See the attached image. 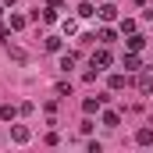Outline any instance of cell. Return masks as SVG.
<instances>
[{
	"label": "cell",
	"instance_id": "1",
	"mask_svg": "<svg viewBox=\"0 0 153 153\" xmlns=\"http://www.w3.org/2000/svg\"><path fill=\"white\" fill-rule=\"evenodd\" d=\"M111 64H114V57H111V50H107V46L93 50V68H96V71H107Z\"/></svg>",
	"mask_w": 153,
	"mask_h": 153
},
{
	"label": "cell",
	"instance_id": "2",
	"mask_svg": "<svg viewBox=\"0 0 153 153\" xmlns=\"http://www.w3.org/2000/svg\"><path fill=\"white\" fill-rule=\"evenodd\" d=\"M135 89H139V93H153V71L139 68V71H135Z\"/></svg>",
	"mask_w": 153,
	"mask_h": 153
},
{
	"label": "cell",
	"instance_id": "3",
	"mask_svg": "<svg viewBox=\"0 0 153 153\" xmlns=\"http://www.w3.org/2000/svg\"><path fill=\"white\" fill-rule=\"evenodd\" d=\"M96 14H100L103 22H114V18H117V7H114V4H111V0H103V4L96 7Z\"/></svg>",
	"mask_w": 153,
	"mask_h": 153
},
{
	"label": "cell",
	"instance_id": "4",
	"mask_svg": "<svg viewBox=\"0 0 153 153\" xmlns=\"http://www.w3.org/2000/svg\"><path fill=\"white\" fill-rule=\"evenodd\" d=\"M139 68H143L139 53H135V50H128V53H125V71H139Z\"/></svg>",
	"mask_w": 153,
	"mask_h": 153
},
{
	"label": "cell",
	"instance_id": "5",
	"mask_svg": "<svg viewBox=\"0 0 153 153\" xmlns=\"http://www.w3.org/2000/svg\"><path fill=\"white\" fill-rule=\"evenodd\" d=\"M11 139H14V143H29V139H32V132H29L25 125H14V128H11Z\"/></svg>",
	"mask_w": 153,
	"mask_h": 153
},
{
	"label": "cell",
	"instance_id": "6",
	"mask_svg": "<svg viewBox=\"0 0 153 153\" xmlns=\"http://www.w3.org/2000/svg\"><path fill=\"white\" fill-rule=\"evenodd\" d=\"M100 103H103L100 96H96V100H93V96H85V100H82V111H85V114H96V111H100Z\"/></svg>",
	"mask_w": 153,
	"mask_h": 153
},
{
	"label": "cell",
	"instance_id": "7",
	"mask_svg": "<svg viewBox=\"0 0 153 153\" xmlns=\"http://www.w3.org/2000/svg\"><path fill=\"white\" fill-rule=\"evenodd\" d=\"M135 143H139V146H150L153 143V128H139V132H135Z\"/></svg>",
	"mask_w": 153,
	"mask_h": 153
},
{
	"label": "cell",
	"instance_id": "8",
	"mask_svg": "<svg viewBox=\"0 0 153 153\" xmlns=\"http://www.w3.org/2000/svg\"><path fill=\"white\" fill-rule=\"evenodd\" d=\"M143 46H146V36H139V32H132V36H128V50H135V53H139Z\"/></svg>",
	"mask_w": 153,
	"mask_h": 153
},
{
	"label": "cell",
	"instance_id": "9",
	"mask_svg": "<svg viewBox=\"0 0 153 153\" xmlns=\"http://www.w3.org/2000/svg\"><path fill=\"white\" fill-rule=\"evenodd\" d=\"M96 39H100L103 46H111V43L117 39V32H114V29H100V32H96Z\"/></svg>",
	"mask_w": 153,
	"mask_h": 153
},
{
	"label": "cell",
	"instance_id": "10",
	"mask_svg": "<svg viewBox=\"0 0 153 153\" xmlns=\"http://www.w3.org/2000/svg\"><path fill=\"white\" fill-rule=\"evenodd\" d=\"M93 14H96L93 0H82V4H78V18H93Z\"/></svg>",
	"mask_w": 153,
	"mask_h": 153
},
{
	"label": "cell",
	"instance_id": "11",
	"mask_svg": "<svg viewBox=\"0 0 153 153\" xmlns=\"http://www.w3.org/2000/svg\"><path fill=\"white\" fill-rule=\"evenodd\" d=\"M103 125H107V128H117V125H121V114H117V111H107V114H103Z\"/></svg>",
	"mask_w": 153,
	"mask_h": 153
},
{
	"label": "cell",
	"instance_id": "12",
	"mask_svg": "<svg viewBox=\"0 0 153 153\" xmlns=\"http://www.w3.org/2000/svg\"><path fill=\"white\" fill-rule=\"evenodd\" d=\"M107 85L117 93V89H125V85H128V78H125V75H111V82H107Z\"/></svg>",
	"mask_w": 153,
	"mask_h": 153
},
{
	"label": "cell",
	"instance_id": "13",
	"mask_svg": "<svg viewBox=\"0 0 153 153\" xmlns=\"http://www.w3.org/2000/svg\"><path fill=\"white\" fill-rule=\"evenodd\" d=\"M75 61H78V53H64V57H61V71H68V68H75Z\"/></svg>",
	"mask_w": 153,
	"mask_h": 153
},
{
	"label": "cell",
	"instance_id": "14",
	"mask_svg": "<svg viewBox=\"0 0 153 153\" xmlns=\"http://www.w3.org/2000/svg\"><path fill=\"white\" fill-rule=\"evenodd\" d=\"M7 53H11V57H14V61H29V53H25V50H22V46H7Z\"/></svg>",
	"mask_w": 153,
	"mask_h": 153
},
{
	"label": "cell",
	"instance_id": "15",
	"mask_svg": "<svg viewBox=\"0 0 153 153\" xmlns=\"http://www.w3.org/2000/svg\"><path fill=\"white\" fill-rule=\"evenodd\" d=\"M14 114H18V107H11V103H4V107H0V117H4V121H11Z\"/></svg>",
	"mask_w": 153,
	"mask_h": 153
},
{
	"label": "cell",
	"instance_id": "16",
	"mask_svg": "<svg viewBox=\"0 0 153 153\" xmlns=\"http://www.w3.org/2000/svg\"><path fill=\"white\" fill-rule=\"evenodd\" d=\"M39 18H43V22H46V25H53V22H57V11H53V7H46V11H43V14H39Z\"/></svg>",
	"mask_w": 153,
	"mask_h": 153
},
{
	"label": "cell",
	"instance_id": "17",
	"mask_svg": "<svg viewBox=\"0 0 153 153\" xmlns=\"http://www.w3.org/2000/svg\"><path fill=\"white\" fill-rule=\"evenodd\" d=\"M29 25V18H22V14H11V29H25Z\"/></svg>",
	"mask_w": 153,
	"mask_h": 153
},
{
	"label": "cell",
	"instance_id": "18",
	"mask_svg": "<svg viewBox=\"0 0 153 153\" xmlns=\"http://www.w3.org/2000/svg\"><path fill=\"white\" fill-rule=\"evenodd\" d=\"M43 46H46L50 53H57V50H61V39H57V36H50V39H46V43H43Z\"/></svg>",
	"mask_w": 153,
	"mask_h": 153
},
{
	"label": "cell",
	"instance_id": "19",
	"mask_svg": "<svg viewBox=\"0 0 153 153\" xmlns=\"http://www.w3.org/2000/svg\"><path fill=\"white\" fill-rule=\"evenodd\" d=\"M121 32H125V36H132V32H135V22H132V18H125V22H121Z\"/></svg>",
	"mask_w": 153,
	"mask_h": 153
},
{
	"label": "cell",
	"instance_id": "20",
	"mask_svg": "<svg viewBox=\"0 0 153 153\" xmlns=\"http://www.w3.org/2000/svg\"><path fill=\"white\" fill-rule=\"evenodd\" d=\"M57 96H71V85L68 82H57Z\"/></svg>",
	"mask_w": 153,
	"mask_h": 153
},
{
	"label": "cell",
	"instance_id": "21",
	"mask_svg": "<svg viewBox=\"0 0 153 153\" xmlns=\"http://www.w3.org/2000/svg\"><path fill=\"white\" fill-rule=\"evenodd\" d=\"M64 32H68V36H75V32H78V22H71V18H68V22H64Z\"/></svg>",
	"mask_w": 153,
	"mask_h": 153
},
{
	"label": "cell",
	"instance_id": "22",
	"mask_svg": "<svg viewBox=\"0 0 153 153\" xmlns=\"http://www.w3.org/2000/svg\"><path fill=\"white\" fill-rule=\"evenodd\" d=\"M46 7H53V11H61V7H64V0H46Z\"/></svg>",
	"mask_w": 153,
	"mask_h": 153
},
{
	"label": "cell",
	"instance_id": "23",
	"mask_svg": "<svg viewBox=\"0 0 153 153\" xmlns=\"http://www.w3.org/2000/svg\"><path fill=\"white\" fill-rule=\"evenodd\" d=\"M135 4H139V7H143V4H150V0H135Z\"/></svg>",
	"mask_w": 153,
	"mask_h": 153
},
{
	"label": "cell",
	"instance_id": "24",
	"mask_svg": "<svg viewBox=\"0 0 153 153\" xmlns=\"http://www.w3.org/2000/svg\"><path fill=\"white\" fill-rule=\"evenodd\" d=\"M4 4H18V0H4Z\"/></svg>",
	"mask_w": 153,
	"mask_h": 153
},
{
	"label": "cell",
	"instance_id": "25",
	"mask_svg": "<svg viewBox=\"0 0 153 153\" xmlns=\"http://www.w3.org/2000/svg\"><path fill=\"white\" fill-rule=\"evenodd\" d=\"M0 14H4V11H0Z\"/></svg>",
	"mask_w": 153,
	"mask_h": 153
}]
</instances>
